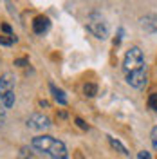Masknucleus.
Listing matches in <instances>:
<instances>
[{
    "mask_svg": "<svg viewBox=\"0 0 157 159\" xmlns=\"http://www.w3.org/2000/svg\"><path fill=\"white\" fill-rule=\"evenodd\" d=\"M18 159H33V156H31V152L27 148H22L18 154Z\"/></svg>",
    "mask_w": 157,
    "mask_h": 159,
    "instance_id": "obj_12",
    "label": "nucleus"
},
{
    "mask_svg": "<svg viewBox=\"0 0 157 159\" xmlns=\"http://www.w3.org/2000/svg\"><path fill=\"white\" fill-rule=\"evenodd\" d=\"M15 65L24 67V65H27V60H25V58H20V60H16V61H15Z\"/></svg>",
    "mask_w": 157,
    "mask_h": 159,
    "instance_id": "obj_16",
    "label": "nucleus"
},
{
    "mask_svg": "<svg viewBox=\"0 0 157 159\" xmlns=\"http://www.w3.org/2000/svg\"><path fill=\"white\" fill-rule=\"evenodd\" d=\"M0 101L6 109H11L15 105V78L11 72L0 76Z\"/></svg>",
    "mask_w": 157,
    "mask_h": 159,
    "instance_id": "obj_3",
    "label": "nucleus"
},
{
    "mask_svg": "<svg viewBox=\"0 0 157 159\" xmlns=\"http://www.w3.org/2000/svg\"><path fill=\"white\" fill-rule=\"evenodd\" d=\"M16 38L13 34H0V45H13Z\"/></svg>",
    "mask_w": 157,
    "mask_h": 159,
    "instance_id": "obj_10",
    "label": "nucleus"
},
{
    "mask_svg": "<svg viewBox=\"0 0 157 159\" xmlns=\"http://www.w3.org/2000/svg\"><path fill=\"white\" fill-rule=\"evenodd\" d=\"M76 123H78V127H81L83 130H87V129H88V125H87V123H85V121H83L81 118H76Z\"/></svg>",
    "mask_w": 157,
    "mask_h": 159,
    "instance_id": "obj_15",
    "label": "nucleus"
},
{
    "mask_svg": "<svg viewBox=\"0 0 157 159\" xmlns=\"http://www.w3.org/2000/svg\"><path fill=\"white\" fill-rule=\"evenodd\" d=\"M150 138H152V145H154V148L157 150V125L152 129V134H150Z\"/></svg>",
    "mask_w": 157,
    "mask_h": 159,
    "instance_id": "obj_13",
    "label": "nucleus"
},
{
    "mask_svg": "<svg viewBox=\"0 0 157 159\" xmlns=\"http://www.w3.org/2000/svg\"><path fill=\"white\" fill-rule=\"evenodd\" d=\"M49 89H51V92H52V96H54V99L58 101L60 105H65V103H67V98H65V92H63L61 89H56V87H54L52 83L49 85Z\"/></svg>",
    "mask_w": 157,
    "mask_h": 159,
    "instance_id": "obj_7",
    "label": "nucleus"
},
{
    "mask_svg": "<svg viewBox=\"0 0 157 159\" xmlns=\"http://www.w3.org/2000/svg\"><path fill=\"white\" fill-rule=\"evenodd\" d=\"M137 159H152V156H150V152H146V150H141L137 154Z\"/></svg>",
    "mask_w": 157,
    "mask_h": 159,
    "instance_id": "obj_14",
    "label": "nucleus"
},
{
    "mask_svg": "<svg viewBox=\"0 0 157 159\" xmlns=\"http://www.w3.org/2000/svg\"><path fill=\"white\" fill-rule=\"evenodd\" d=\"M148 109H152L154 112H157V92H152L148 98Z\"/></svg>",
    "mask_w": 157,
    "mask_h": 159,
    "instance_id": "obj_11",
    "label": "nucleus"
},
{
    "mask_svg": "<svg viewBox=\"0 0 157 159\" xmlns=\"http://www.w3.org/2000/svg\"><path fill=\"white\" fill-rule=\"evenodd\" d=\"M123 72H125V80L130 87L134 89H143L146 85L148 80V69L145 63V56L143 51L139 47H130L125 54L123 60Z\"/></svg>",
    "mask_w": 157,
    "mask_h": 159,
    "instance_id": "obj_1",
    "label": "nucleus"
},
{
    "mask_svg": "<svg viewBox=\"0 0 157 159\" xmlns=\"http://www.w3.org/2000/svg\"><path fill=\"white\" fill-rule=\"evenodd\" d=\"M87 29L99 40H105L108 36V24L99 13H92L87 18Z\"/></svg>",
    "mask_w": 157,
    "mask_h": 159,
    "instance_id": "obj_4",
    "label": "nucleus"
},
{
    "mask_svg": "<svg viewBox=\"0 0 157 159\" xmlns=\"http://www.w3.org/2000/svg\"><path fill=\"white\" fill-rule=\"evenodd\" d=\"M27 127L33 130H47L51 127V119L43 114H31L27 118Z\"/></svg>",
    "mask_w": 157,
    "mask_h": 159,
    "instance_id": "obj_5",
    "label": "nucleus"
},
{
    "mask_svg": "<svg viewBox=\"0 0 157 159\" xmlns=\"http://www.w3.org/2000/svg\"><path fill=\"white\" fill-rule=\"evenodd\" d=\"M33 150H36L40 154L47 156L51 159H69V152L63 141L54 139L51 136H36L31 141Z\"/></svg>",
    "mask_w": 157,
    "mask_h": 159,
    "instance_id": "obj_2",
    "label": "nucleus"
},
{
    "mask_svg": "<svg viewBox=\"0 0 157 159\" xmlns=\"http://www.w3.org/2000/svg\"><path fill=\"white\" fill-rule=\"evenodd\" d=\"M49 27H51V20L47 18V16H43V15L36 16L34 22H33V31H34L36 34H45V33L49 31Z\"/></svg>",
    "mask_w": 157,
    "mask_h": 159,
    "instance_id": "obj_6",
    "label": "nucleus"
},
{
    "mask_svg": "<svg viewBox=\"0 0 157 159\" xmlns=\"http://www.w3.org/2000/svg\"><path fill=\"white\" fill-rule=\"evenodd\" d=\"M96 92H98V87H96L94 83H85V85H83V94H85V96L94 98V96H96Z\"/></svg>",
    "mask_w": 157,
    "mask_h": 159,
    "instance_id": "obj_8",
    "label": "nucleus"
},
{
    "mask_svg": "<svg viewBox=\"0 0 157 159\" xmlns=\"http://www.w3.org/2000/svg\"><path fill=\"white\" fill-rule=\"evenodd\" d=\"M2 29H4V33H7V34H11V27L7 25V24H4V25H2Z\"/></svg>",
    "mask_w": 157,
    "mask_h": 159,
    "instance_id": "obj_17",
    "label": "nucleus"
},
{
    "mask_svg": "<svg viewBox=\"0 0 157 159\" xmlns=\"http://www.w3.org/2000/svg\"><path fill=\"white\" fill-rule=\"evenodd\" d=\"M108 143H110V145H112V148L119 150V152H121V154H125V156H127V154H128V150L125 148V147H123V145H121V143H119L118 139H114V138H108Z\"/></svg>",
    "mask_w": 157,
    "mask_h": 159,
    "instance_id": "obj_9",
    "label": "nucleus"
},
{
    "mask_svg": "<svg viewBox=\"0 0 157 159\" xmlns=\"http://www.w3.org/2000/svg\"><path fill=\"white\" fill-rule=\"evenodd\" d=\"M2 121H4V110H0V125H2Z\"/></svg>",
    "mask_w": 157,
    "mask_h": 159,
    "instance_id": "obj_18",
    "label": "nucleus"
}]
</instances>
